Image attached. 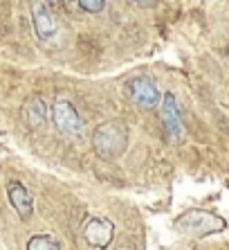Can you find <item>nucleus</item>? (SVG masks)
I'll list each match as a JSON object with an SVG mask.
<instances>
[{
  "label": "nucleus",
  "mask_w": 229,
  "mask_h": 250,
  "mask_svg": "<svg viewBox=\"0 0 229 250\" xmlns=\"http://www.w3.org/2000/svg\"><path fill=\"white\" fill-rule=\"evenodd\" d=\"M58 248H61V244L50 234H34L27 241V250H58Z\"/></svg>",
  "instance_id": "obj_10"
},
{
  "label": "nucleus",
  "mask_w": 229,
  "mask_h": 250,
  "mask_svg": "<svg viewBox=\"0 0 229 250\" xmlns=\"http://www.w3.org/2000/svg\"><path fill=\"white\" fill-rule=\"evenodd\" d=\"M47 2H50V5H58V2H61V0H47Z\"/></svg>",
  "instance_id": "obj_13"
},
{
  "label": "nucleus",
  "mask_w": 229,
  "mask_h": 250,
  "mask_svg": "<svg viewBox=\"0 0 229 250\" xmlns=\"http://www.w3.org/2000/svg\"><path fill=\"white\" fill-rule=\"evenodd\" d=\"M7 196H9L12 208L16 209V214L23 221H27L29 216H32V212H34V201H32V194L27 192V187L20 181H12L7 185Z\"/></svg>",
  "instance_id": "obj_7"
},
{
  "label": "nucleus",
  "mask_w": 229,
  "mask_h": 250,
  "mask_svg": "<svg viewBox=\"0 0 229 250\" xmlns=\"http://www.w3.org/2000/svg\"><path fill=\"white\" fill-rule=\"evenodd\" d=\"M135 2H139V5H149V2H153V0H135Z\"/></svg>",
  "instance_id": "obj_12"
},
{
  "label": "nucleus",
  "mask_w": 229,
  "mask_h": 250,
  "mask_svg": "<svg viewBox=\"0 0 229 250\" xmlns=\"http://www.w3.org/2000/svg\"><path fill=\"white\" fill-rule=\"evenodd\" d=\"M92 145L95 151L103 158V160H114L126 151L128 146V126L119 120H110L103 122L95 128L92 133Z\"/></svg>",
  "instance_id": "obj_1"
},
{
  "label": "nucleus",
  "mask_w": 229,
  "mask_h": 250,
  "mask_svg": "<svg viewBox=\"0 0 229 250\" xmlns=\"http://www.w3.org/2000/svg\"><path fill=\"white\" fill-rule=\"evenodd\" d=\"M114 234V226L108 219H99V216H90L83 226V237H86L88 246L92 248H106L110 246Z\"/></svg>",
  "instance_id": "obj_6"
},
{
  "label": "nucleus",
  "mask_w": 229,
  "mask_h": 250,
  "mask_svg": "<svg viewBox=\"0 0 229 250\" xmlns=\"http://www.w3.org/2000/svg\"><path fill=\"white\" fill-rule=\"evenodd\" d=\"M52 122L65 135H79L81 128H83L79 113L68 99H57L54 102V106H52Z\"/></svg>",
  "instance_id": "obj_4"
},
{
  "label": "nucleus",
  "mask_w": 229,
  "mask_h": 250,
  "mask_svg": "<svg viewBox=\"0 0 229 250\" xmlns=\"http://www.w3.org/2000/svg\"><path fill=\"white\" fill-rule=\"evenodd\" d=\"M23 120L32 131L43 128L47 124V108L40 97H29L23 106Z\"/></svg>",
  "instance_id": "obj_9"
},
{
  "label": "nucleus",
  "mask_w": 229,
  "mask_h": 250,
  "mask_svg": "<svg viewBox=\"0 0 229 250\" xmlns=\"http://www.w3.org/2000/svg\"><path fill=\"white\" fill-rule=\"evenodd\" d=\"M175 228L180 232L189 234V237H209V234L223 232L225 230V221L220 216L211 214V212H205V209H189L184 212L182 216L175 219Z\"/></svg>",
  "instance_id": "obj_2"
},
{
  "label": "nucleus",
  "mask_w": 229,
  "mask_h": 250,
  "mask_svg": "<svg viewBox=\"0 0 229 250\" xmlns=\"http://www.w3.org/2000/svg\"><path fill=\"white\" fill-rule=\"evenodd\" d=\"M160 117H162V126H164L169 140H171V142H180L182 135H184L182 115H180V106H178V102H175V97H173L171 93H166L164 97H162Z\"/></svg>",
  "instance_id": "obj_5"
},
{
  "label": "nucleus",
  "mask_w": 229,
  "mask_h": 250,
  "mask_svg": "<svg viewBox=\"0 0 229 250\" xmlns=\"http://www.w3.org/2000/svg\"><path fill=\"white\" fill-rule=\"evenodd\" d=\"M32 23H34V32L40 41H47L57 34V21L52 18L45 2H36L32 7Z\"/></svg>",
  "instance_id": "obj_8"
},
{
  "label": "nucleus",
  "mask_w": 229,
  "mask_h": 250,
  "mask_svg": "<svg viewBox=\"0 0 229 250\" xmlns=\"http://www.w3.org/2000/svg\"><path fill=\"white\" fill-rule=\"evenodd\" d=\"M70 2H72V0H70Z\"/></svg>",
  "instance_id": "obj_14"
},
{
  "label": "nucleus",
  "mask_w": 229,
  "mask_h": 250,
  "mask_svg": "<svg viewBox=\"0 0 229 250\" xmlns=\"http://www.w3.org/2000/svg\"><path fill=\"white\" fill-rule=\"evenodd\" d=\"M79 2V7L83 9V12H88V14H99L103 9V0H76Z\"/></svg>",
  "instance_id": "obj_11"
},
{
  "label": "nucleus",
  "mask_w": 229,
  "mask_h": 250,
  "mask_svg": "<svg viewBox=\"0 0 229 250\" xmlns=\"http://www.w3.org/2000/svg\"><path fill=\"white\" fill-rule=\"evenodd\" d=\"M124 90H126V97L135 106H139V108L151 111V108H155L160 104V90H157V86L149 77H133V79L126 82Z\"/></svg>",
  "instance_id": "obj_3"
}]
</instances>
